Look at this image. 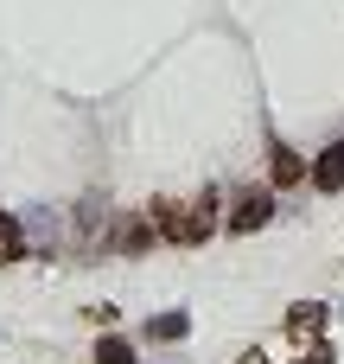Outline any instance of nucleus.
Wrapping results in <instances>:
<instances>
[{"label": "nucleus", "instance_id": "f257e3e1", "mask_svg": "<svg viewBox=\"0 0 344 364\" xmlns=\"http://www.w3.org/2000/svg\"><path fill=\"white\" fill-rule=\"evenodd\" d=\"M153 218H160V230H166L172 243H204L211 224H217V218H211V198H198V205H160Z\"/></svg>", "mask_w": 344, "mask_h": 364}, {"label": "nucleus", "instance_id": "f03ea898", "mask_svg": "<svg viewBox=\"0 0 344 364\" xmlns=\"http://www.w3.org/2000/svg\"><path fill=\"white\" fill-rule=\"evenodd\" d=\"M268 218H274V198H268V192H249V198L230 211V230H236V237H249V230H262Z\"/></svg>", "mask_w": 344, "mask_h": 364}, {"label": "nucleus", "instance_id": "7ed1b4c3", "mask_svg": "<svg viewBox=\"0 0 344 364\" xmlns=\"http://www.w3.org/2000/svg\"><path fill=\"white\" fill-rule=\"evenodd\" d=\"M313 186H319V192H344V141H332V147L313 160Z\"/></svg>", "mask_w": 344, "mask_h": 364}, {"label": "nucleus", "instance_id": "20e7f679", "mask_svg": "<svg viewBox=\"0 0 344 364\" xmlns=\"http://www.w3.org/2000/svg\"><path fill=\"white\" fill-rule=\"evenodd\" d=\"M300 179H306V160H300L294 147L274 141V186H300Z\"/></svg>", "mask_w": 344, "mask_h": 364}, {"label": "nucleus", "instance_id": "39448f33", "mask_svg": "<svg viewBox=\"0 0 344 364\" xmlns=\"http://www.w3.org/2000/svg\"><path fill=\"white\" fill-rule=\"evenodd\" d=\"M185 333H192L185 314H160V320H147V339H166V346H172V339H185Z\"/></svg>", "mask_w": 344, "mask_h": 364}, {"label": "nucleus", "instance_id": "423d86ee", "mask_svg": "<svg viewBox=\"0 0 344 364\" xmlns=\"http://www.w3.org/2000/svg\"><path fill=\"white\" fill-rule=\"evenodd\" d=\"M96 364H134L128 339H102V346H96Z\"/></svg>", "mask_w": 344, "mask_h": 364}, {"label": "nucleus", "instance_id": "0eeeda50", "mask_svg": "<svg viewBox=\"0 0 344 364\" xmlns=\"http://www.w3.org/2000/svg\"><path fill=\"white\" fill-rule=\"evenodd\" d=\"M13 256H19V224L0 211V262H13Z\"/></svg>", "mask_w": 344, "mask_h": 364}]
</instances>
